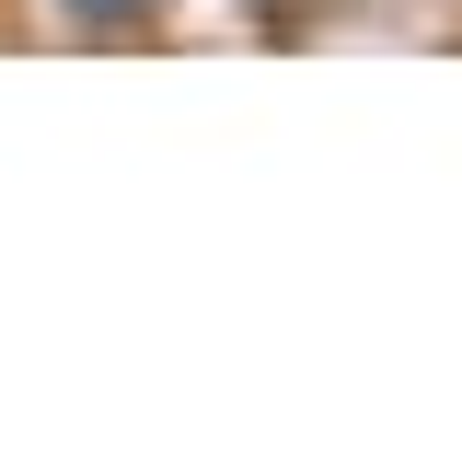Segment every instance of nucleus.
I'll return each mask as SVG.
<instances>
[{"instance_id": "f257e3e1", "label": "nucleus", "mask_w": 462, "mask_h": 462, "mask_svg": "<svg viewBox=\"0 0 462 462\" xmlns=\"http://www.w3.org/2000/svg\"><path fill=\"white\" fill-rule=\"evenodd\" d=\"M93 12H116V0H93Z\"/></svg>"}]
</instances>
